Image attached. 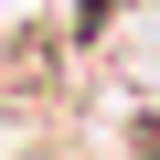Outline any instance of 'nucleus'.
Here are the masks:
<instances>
[{"label": "nucleus", "mask_w": 160, "mask_h": 160, "mask_svg": "<svg viewBox=\"0 0 160 160\" xmlns=\"http://www.w3.org/2000/svg\"><path fill=\"white\" fill-rule=\"evenodd\" d=\"M107 11H118V0H86V11H75V22H107Z\"/></svg>", "instance_id": "f257e3e1"}]
</instances>
